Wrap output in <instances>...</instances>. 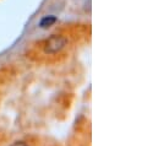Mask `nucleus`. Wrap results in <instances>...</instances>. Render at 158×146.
I'll list each match as a JSON object with an SVG mask.
<instances>
[{
  "mask_svg": "<svg viewBox=\"0 0 158 146\" xmlns=\"http://www.w3.org/2000/svg\"><path fill=\"white\" fill-rule=\"evenodd\" d=\"M11 146H28L25 141H16V143H14Z\"/></svg>",
  "mask_w": 158,
  "mask_h": 146,
  "instance_id": "nucleus-3",
  "label": "nucleus"
},
{
  "mask_svg": "<svg viewBox=\"0 0 158 146\" xmlns=\"http://www.w3.org/2000/svg\"><path fill=\"white\" fill-rule=\"evenodd\" d=\"M66 44H68V39L65 37L54 35L50 38H48V41L45 42L44 52L47 54H55V53L60 52Z\"/></svg>",
  "mask_w": 158,
  "mask_h": 146,
  "instance_id": "nucleus-1",
  "label": "nucleus"
},
{
  "mask_svg": "<svg viewBox=\"0 0 158 146\" xmlns=\"http://www.w3.org/2000/svg\"><path fill=\"white\" fill-rule=\"evenodd\" d=\"M55 22H56V17L55 16H53V15L44 16L40 21V27H42V28H48V27L53 26Z\"/></svg>",
  "mask_w": 158,
  "mask_h": 146,
  "instance_id": "nucleus-2",
  "label": "nucleus"
}]
</instances>
